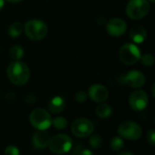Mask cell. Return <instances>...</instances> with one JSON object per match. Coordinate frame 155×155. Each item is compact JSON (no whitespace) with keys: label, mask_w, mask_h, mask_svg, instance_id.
Wrapping results in <instances>:
<instances>
[{"label":"cell","mask_w":155,"mask_h":155,"mask_svg":"<svg viewBox=\"0 0 155 155\" xmlns=\"http://www.w3.org/2000/svg\"><path fill=\"white\" fill-rule=\"evenodd\" d=\"M88 96L94 102L101 104V103H104V101H106L108 99L109 92H108L107 88L104 85L95 84H93L89 88Z\"/></svg>","instance_id":"30bf717a"},{"label":"cell","mask_w":155,"mask_h":155,"mask_svg":"<svg viewBox=\"0 0 155 155\" xmlns=\"http://www.w3.org/2000/svg\"><path fill=\"white\" fill-rule=\"evenodd\" d=\"M149 1H150V2H152V3H154L155 0H149Z\"/></svg>","instance_id":"f546056e"},{"label":"cell","mask_w":155,"mask_h":155,"mask_svg":"<svg viewBox=\"0 0 155 155\" xmlns=\"http://www.w3.org/2000/svg\"><path fill=\"white\" fill-rule=\"evenodd\" d=\"M6 1H8L10 3H18V2H22L24 0H6Z\"/></svg>","instance_id":"f1b7e54d"},{"label":"cell","mask_w":155,"mask_h":155,"mask_svg":"<svg viewBox=\"0 0 155 155\" xmlns=\"http://www.w3.org/2000/svg\"><path fill=\"white\" fill-rule=\"evenodd\" d=\"M149 103L147 94L143 90H136L133 92L129 98V104L132 109L135 111H142L146 108Z\"/></svg>","instance_id":"9c48e42d"},{"label":"cell","mask_w":155,"mask_h":155,"mask_svg":"<svg viewBox=\"0 0 155 155\" xmlns=\"http://www.w3.org/2000/svg\"><path fill=\"white\" fill-rule=\"evenodd\" d=\"M118 134L124 139L134 141L142 136L143 130L138 124L132 121H124L119 125Z\"/></svg>","instance_id":"52a82bcc"},{"label":"cell","mask_w":155,"mask_h":155,"mask_svg":"<svg viewBox=\"0 0 155 155\" xmlns=\"http://www.w3.org/2000/svg\"><path fill=\"white\" fill-rule=\"evenodd\" d=\"M130 36L135 44H142L147 37V32L143 25H136L132 27L130 31Z\"/></svg>","instance_id":"5bb4252c"},{"label":"cell","mask_w":155,"mask_h":155,"mask_svg":"<svg viewBox=\"0 0 155 155\" xmlns=\"http://www.w3.org/2000/svg\"><path fill=\"white\" fill-rule=\"evenodd\" d=\"M4 5H5V1L4 0H0V10L3 9Z\"/></svg>","instance_id":"4316f807"},{"label":"cell","mask_w":155,"mask_h":155,"mask_svg":"<svg viewBox=\"0 0 155 155\" xmlns=\"http://www.w3.org/2000/svg\"><path fill=\"white\" fill-rule=\"evenodd\" d=\"M79 155H94V154H93V153H92L90 150H88V149H85V150L82 151V152L80 153V154Z\"/></svg>","instance_id":"484cf974"},{"label":"cell","mask_w":155,"mask_h":155,"mask_svg":"<svg viewBox=\"0 0 155 155\" xmlns=\"http://www.w3.org/2000/svg\"><path fill=\"white\" fill-rule=\"evenodd\" d=\"M73 146L72 139L66 134H56L50 139L48 147L55 154H64L68 153Z\"/></svg>","instance_id":"5b68a950"},{"label":"cell","mask_w":155,"mask_h":155,"mask_svg":"<svg viewBox=\"0 0 155 155\" xmlns=\"http://www.w3.org/2000/svg\"><path fill=\"white\" fill-rule=\"evenodd\" d=\"M147 141L148 143L152 145H155V132L154 130H150L147 134Z\"/></svg>","instance_id":"d4e9b609"},{"label":"cell","mask_w":155,"mask_h":155,"mask_svg":"<svg viewBox=\"0 0 155 155\" xmlns=\"http://www.w3.org/2000/svg\"><path fill=\"white\" fill-rule=\"evenodd\" d=\"M9 55L14 61H19L24 55V49L20 45H14L10 48Z\"/></svg>","instance_id":"ac0fdd59"},{"label":"cell","mask_w":155,"mask_h":155,"mask_svg":"<svg viewBox=\"0 0 155 155\" xmlns=\"http://www.w3.org/2000/svg\"><path fill=\"white\" fill-rule=\"evenodd\" d=\"M141 61L143 65L145 66H152L154 64V56L151 54H145L141 56Z\"/></svg>","instance_id":"7402d4cb"},{"label":"cell","mask_w":155,"mask_h":155,"mask_svg":"<svg viewBox=\"0 0 155 155\" xmlns=\"http://www.w3.org/2000/svg\"><path fill=\"white\" fill-rule=\"evenodd\" d=\"M124 142L122 137H114L110 142V147L113 151H120L124 148Z\"/></svg>","instance_id":"ffe728a7"},{"label":"cell","mask_w":155,"mask_h":155,"mask_svg":"<svg viewBox=\"0 0 155 155\" xmlns=\"http://www.w3.org/2000/svg\"><path fill=\"white\" fill-rule=\"evenodd\" d=\"M124 82L130 87L140 88L145 84V76L142 72L138 70H133L124 76Z\"/></svg>","instance_id":"7c38bea8"},{"label":"cell","mask_w":155,"mask_h":155,"mask_svg":"<svg viewBox=\"0 0 155 155\" xmlns=\"http://www.w3.org/2000/svg\"><path fill=\"white\" fill-rule=\"evenodd\" d=\"M25 32L29 39L33 41H39L46 36L48 27L44 21L39 19H33L25 23Z\"/></svg>","instance_id":"7a4b0ae2"},{"label":"cell","mask_w":155,"mask_h":155,"mask_svg":"<svg viewBox=\"0 0 155 155\" xmlns=\"http://www.w3.org/2000/svg\"><path fill=\"white\" fill-rule=\"evenodd\" d=\"M50 135L45 131H38L32 137L33 145L36 149H45L50 142Z\"/></svg>","instance_id":"4fadbf2b"},{"label":"cell","mask_w":155,"mask_h":155,"mask_svg":"<svg viewBox=\"0 0 155 155\" xmlns=\"http://www.w3.org/2000/svg\"><path fill=\"white\" fill-rule=\"evenodd\" d=\"M95 113L97 114V116H99L102 119H105L108 118L112 113H113V109L112 107L108 104H104V103H101L95 109Z\"/></svg>","instance_id":"2e32d148"},{"label":"cell","mask_w":155,"mask_h":155,"mask_svg":"<svg viewBox=\"0 0 155 155\" xmlns=\"http://www.w3.org/2000/svg\"><path fill=\"white\" fill-rule=\"evenodd\" d=\"M52 124L58 130H63V129H65V127L67 126L68 123H67V120L64 118V117H62V116H59V117H56L53 120V123Z\"/></svg>","instance_id":"44dd1931"},{"label":"cell","mask_w":155,"mask_h":155,"mask_svg":"<svg viewBox=\"0 0 155 155\" xmlns=\"http://www.w3.org/2000/svg\"><path fill=\"white\" fill-rule=\"evenodd\" d=\"M5 155H20L19 149L14 145L7 146L5 150Z\"/></svg>","instance_id":"cb8c5ba5"},{"label":"cell","mask_w":155,"mask_h":155,"mask_svg":"<svg viewBox=\"0 0 155 155\" xmlns=\"http://www.w3.org/2000/svg\"><path fill=\"white\" fill-rule=\"evenodd\" d=\"M87 97H88V94L84 91H79L74 95V99L78 103H84L87 100Z\"/></svg>","instance_id":"603a6c76"},{"label":"cell","mask_w":155,"mask_h":155,"mask_svg":"<svg viewBox=\"0 0 155 155\" xmlns=\"http://www.w3.org/2000/svg\"><path fill=\"white\" fill-rule=\"evenodd\" d=\"M29 121L31 125L38 131L47 130L51 127L53 123L50 114L43 108H36L33 110L29 115Z\"/></svg>","instance_id":"3957f363"},{"label":"cell","mask_w":155,"mask_h":155,"mask_svg":"<svg viewBox=\"0 0 155 155\" xmlns=\"http://www.w3.org/2000/svg\"><path fill=\"white\" fill-rule=\"evenodd\" d=\"M6 74L12 84L15 85H24L30 78V70L25 63L14 61L8 65Z\"/></svg>","instance_id":"6da1fadb"},{"label":"cell","mask_w":155,"mask_h":155,"mask_svg":"<svg viewBox=\"0 0 155 155\" xmlns=\"http://www.w3.org/2000/svg\"><path fill=\"white\" fill-rule=\"evenodd\" d=\"M89 144L90 146L94 149V150H98L102 147L103 145V139L102 137L98 134H91L90 135V139H89Z\"/></svg>","instance_id":"d6986e66"},{"label":"cell","mask_w":155,"mask_h":155,"mask_svg":"<svg viewBox=\"0 0 155 155\" xmlns=\"http://www.w3.org/2000/svg\"><path fill=\"white\" fill-rule=\"evenodd\" d=\"M127 29L126 23L121 18H114L111 19L106 25L107 33L114 37H118L123 35Z\"/></svg>","instance_id":"8fae6325"},{"label":"cell","mask_w":155,"mask_h":155,"mask_svg":"<svg viewBox=\"0 0 155 155\" xmlns=\"http://www.w3.org/2000/svg\"><path fill=\"white\" fill-rule=\"evenodd\" d=\"M141 56L139 47L131 43L124 45L119 50V58L121 62L126 65H133L136 64L140 60Z\"/></svg>","instance_id":"8992f818"},{"label":"cell","mask_w":155,"mask_h":155,"mask_svg":"<svg viewBox=\"0 0 155 155\" xmlns=\"http://www.w3.org/2000/svg\"><path fill=\"white\" fill-rule=\"evenodd\" d=\"M94 130L93 123L86 118H78L73 122L71 126L72 134L78 138L89 137Z\"/></svg>","instance_id":"ba28073f"},{"label":"cell","mask_w":155,"mask_h":155,"mask_svg":"<svg viewBox=\"0 0 155 155\" xmlns=\"http://www.w3.org/2000/svg\"><path fill=\"white\" fill-rule=\"evenodd\" d=\"M23 25L20 22H15L13 23L9 28H8V34L11 37L13 38H16L19 37L23 32Z\"/></svg>","instance_id":"e0dca14e"},{"label":"cell","mask_w":155,"mask_h":155,"mask_svg":"<svg viewBox=\"0 0 155 155\" xmlns=\"http://www.w3.org/2000/svg\"><path fill=\"white\" fill-rule=\"evenodd\" d=\"M64 108H65V101L61 96L53 97L48 104L49 111L54 114H58L62 113Z\"/></svg>","instance_id":"9a60e30c"},{"label":"cell","mask_w":155,"mask_h":155,"mask_svg":"<svg viewBox=\"0 0 155 155\" xmlns=\"http://www.w3.org/2000/svg\"><path fill=\"white\" fill-rule=\"evenodd\" d=\"M119 155H134L132 153H130V152H123V153H121Z\"/></svg>","instance_id":"83f0119b"},{"label":"cell","mask_w":155,"mask_h":155,"mask_svg":"<svg viewBox=\"0 0 155 155\" xmlns=\"http://www.w3.org/2000/svg\"><path fill=\"white\" fill-rule=\"evenodd\" d=\"M150 10L148 0H130L126 7L128 17L134 20H139L146 16Z\"/></svg>","instance_id":"277c9868"}]
</instances>
